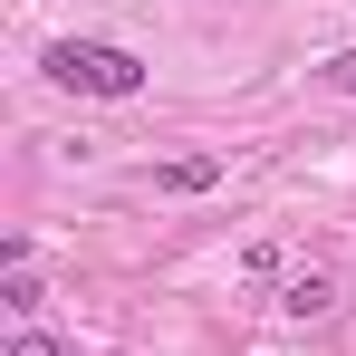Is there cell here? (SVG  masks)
<instances>
[{
    "mask_svg": "<svg viewBox=\"0 0 356 356\" xmlns=\"http://www.w3.org/2000/svg\"><path fill=\"white\" fill-rule=\"evenodd\" d=\"M49 87L67 97H145V58L116 49V39H49Z\"/></svg>",
    "mask_w": 356,
    "mask_h": 356,
    "instance_id": "1",
    "label": "cell"
},
{
    "mask_svg": "<svg viewBox=\"0 0 356 356\" xmlns=\"http://www.w3.org/2000/svg\"><path fill=\"white\" fill-rule=\"evenodd\" d=\"M154 183H164V193H212V183H222V154H164Z\"/></svg>",
    "mask_w": 356,
    "mask_h": 356,
    "instance_id": "2",
    "label": "cell"
},
{
    "mask_svg": "<svg viewBox=\"0 0 356 356\" xmlns=\"http://www.w3.org/2000/svg\"><path fill=\"white\" fill-rule=\"evenodd\" d=\"M280 308H289V318H327V308H337V280H327V270H298L289 289H280Z\"/></svg>",
    "mask_w": 356,
    "mask_h": 356,
    "instance_id": "3",
    "label": "cell"
},
{
    "mask_svg": "<svg viewBox=\"0 0 356 356\" xmlns=\"http://www.w3.org/2000/svg\"><path fill=\"white\" fill-rule=\"evenodd\" d=\"M0 308H10V318H39V308H49V289H39L29 270H10V280H0Z\"/></svg>",
    "mask_w": 356,
    "mask_h": 356,
    "instance_id": "4",
    "label": "cell"
},
{
    "mask_svg": "<svg viewBox=\"0 0 356 356\" xmlns=\"http://www.w3.org/2000/svg\"><path fill=\"white\" fill-rule=\"evenodd\" d=\"M318 77H327V87H347V97H356V49H337V58L318 67Z\"/></svg>",
    "mask_w": 356,
    "mask_h": 356,
    "instance_id": "5",
    "label": "cell"
},
{
    "mask_svg": "<svg viewBox=\"0 0 356 356\" xmlns=\"http://www.w3.org/2000/svg\"><path fill=\"white\" fill-rule=\"evenodd\" d=\"M10 356H67V347H58V337H19Z\"/></svg>",
    "mask_w": 356,
    "mask_h": 356,
    "instance_id": "6",
    "label": "cell"
}]
</instances>
